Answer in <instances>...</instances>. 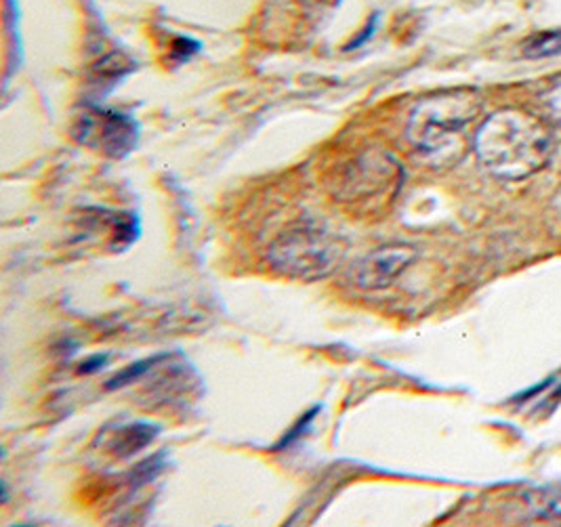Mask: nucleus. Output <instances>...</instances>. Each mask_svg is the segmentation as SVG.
<instances>
[{
    "mask_svg": "<svg viewBox=\"0 0 561 527\" xmlns=\"http://www.w3.org/2000/svg\"><path fill=\"white\" fill-rule=\"evenodd\" d=\"M558 55H561V27L538 32L524 43V57L528 59H545Z\"/></svg>",
    "mask_w": 561,
    "mask_h": 527,
    "instance_id": "nucleus-8",
    "label": "nucleus"
},
{
    "mask_svg": "<svg viewBox=\"0 0 561 527\" xmlns=\"http://www.w3.org/2000/svg\"><path fill=\"white\" fill-rule=\"evenodd\" d=\"M160 433L158 425L152 423H130L125 427L118 428L116 435L110 442V452L116 458H130L133 454H139L146 450L156 435Z\"/></svg>",
    "mask_w": 561,
    "mask_h": 527,
    "instance_id": "nucleus-7",
    "label": "nucleus"
},
{
    "mask_svg": "<svg viewBox=\"0 0 561 527\" xmlns=\"http://www.w3.org/2000/svg\"><path fill=\"white\" fill-rule=\"evenodd\" d=\"M105 364H107V355H95V357H89L87 362H82L78 373L80 375H95V373L105 368Z\"/></svg>",
    "mask_w": 561,
    "mask_h": 527,
    "instance_id": "nucleus-13",
    "label": "nucleus"
},
{
    "mask_svg": "<svg viewBox=\"0 0 561 527\" xmlns=\"http://www.w3.org/2000/svg\"><path fill=\"white\" fill-rule=\"evenodd\" d=\"M318 412H320V405H316V408H311L309 412H307L306 416H301L299 421H297V425L290 428L288 433H284V437H282L280 442L274 446V452H280V450H286V448H290L295 442H299L304 435H306L309 427H311V423H313V419L318 416Z\"/></svg>",
    "mask_w": 561,
    "mask_h": 527,
    "instance_id": "nucleus-11",
    "label": "nucleus"
},
{
    "mask_svg": "<svg viewBox=\"0 0 561 527\" xmlns=\"http://www.w3.org/2000/svg\"><path fill=\"white\" fill-rule=\"evenodd\" d=\"M416 259V251L409 244H385L356 265V284L364 290H383L402 276Z\"/></svg>",
    "mask_w": 561,
    "mask_h": 527,
    "instance_id": "nucleus-4",
    "label": "nucleus"
},
{
    "mask_svg": "<svg viewBox=\"0 0 561 527\" xmlns=\"http://www.w3.org/2000/svg\"><path fill=\"white\" fill-rule=\"evenodd\" d=\"M93 126L100 130V141L107 153L123 156L135 146V139H137L135 125L121 114H102L100 123Z\"/></svg>",
    "mask_w": 561,
    "mask_h": 527,
    "instance_id": "nucleus-6",
    "label": "nucleus"
},
{
    "mask_svg": "<svg viewBox=\"0 0 561 527\" xmlns=\"http://www.w3.org/2000/svg\"><path fill=\"white\" fill-rule=\"evenodd\" d=\"M164 357H167V355H156V357L141 359V362H137V364H130V366H127L125 370H121L112 380H107L105 389H107V391H114V389H121V387H125V385L135 382L137 378L144 377L148 370H152L153 366H156L158 362H162Z\"/></svg>",
    "mask_w": 561,
    "mask_h": 527,
    "instance_id": "nucleus-9",
    "label": "nucleus"
},
{
    "mask_svg": "<svg viewBox=\"0 0 561 527\" xmlns=\"http://www.w3.org/2000/svg\"><path fill=\"white\" fill-rule=\"evenodd\" d=\"M473 148L492 175L522 181L547 167L553 153V137L535 114L507 107L485 118L476 130Z\"/></svg>",
    "mask_w": 561,
    "mask_h": 527,
    "instance_id": "nucleus-1",
    "label": "nucleus"
},
{
    "mask_svg": "<svg viewBox=\"0 0 561 527\" xmlns=\"http://www.w3.org/2000/svg\"><path fill=\"white\" fill-rule=\"evenodd\" d=\"M347 254V242L327 227H293L272 244L270 265L282 276L320 282L332 276Z\"/></svg>",
    "mask_w": 561,
    "mask_h": 527,
    "instance_id": "nucleus-3",
    "label": "nucleus"
},
{
    "mask_svg": "<svg viewBox=\"0 0 561 527\" xmlns=\"http://www.w3.org/2000/svg\"><path fill=\"white\" fill-rule=\"evenodd\" d=\"M542 103L547 112L561 123V75L549 80L545 93H542Z\"/></svg>",
    "mask_w": 561,
    "mask_h": 527,
    "instance_id": "nucleus-12",
    "label": "nucleus"
},
{
    "mask_svg": "<svg viewBox=\"0 0 561 527\" xmlns=\"http://www.w3.org/2000/svg\"><path fill=\"white\" fill-rule=\"evenodd\" d=\"M482 112V98L476 89L439 91L425 100L410 114L407 137L419 153L435 164L455 162L462 153V137Z\"/></svg>",
    "mask_w": 561,
    "mask_h": 527,
    "instance_id": "nucleus-2",
    "label": "nucleus"
},
{
    "mask_svg": "<svg viewBox=\"0 0 561 527\" xmlns=\"http://www.w3.org/2000/svg\"><path fill=\"white\" fill-rule=\"evenodd\" d=\"M533 506L540 515H561V485L560 488H547L533 494Z\"/></svg>",
    "mask_w": 561,
    "mask_h": 527,
    "instance_id": "nucleus-10",
    "label": "nucleus"
},
{
    "mask_svg": "<svg viewBox=\"0 0 561 527\" xmlns=\"http://www.w3.org/2000/svg\"><path fill=\"white\" fill-rule=\"evenodd\" d=\"M400 167L398 164H391V158L387 156H377V158H362L356 164V169L350 173L347 181H345V190L350 192L347 194V201H375L377 196H381V190H389V185H396L398 183V176H400Z\"/></svg>",
    "mask_w": 561,
    "mask_h": 527,
    "instance_id": "nucleus-5",
    "label": "nucleus"
}]
</instances>
